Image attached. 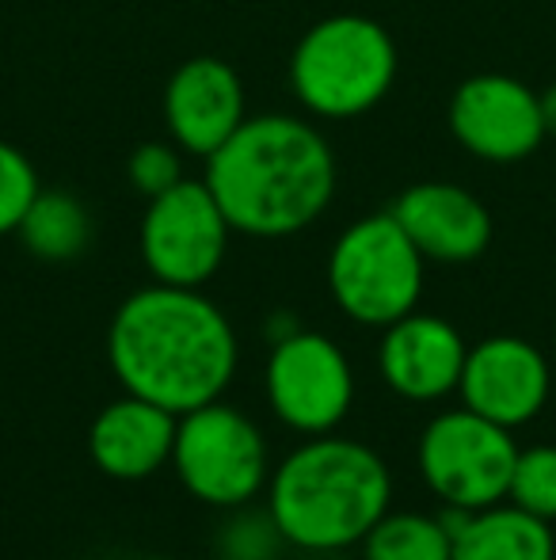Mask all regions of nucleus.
Masks as SVG:
<instances>
[{"mask_svg":"<svg viewBox=\"0 0 556 560\" xmlns=\"http://www.w3.org/2000/svg\"><path fill=\"white\" fill-rule=\"evenodd\" d=\"M229 218L222 214L206 179H184L149 199L141 218V259L164 287H206L229 252Z\"/></svg>","mask_w":556,"mask_h":560,"instance_id":"nucleus-8","label":"nucleus"},{"mask_svg":"<svg viewBox=\"0 0 556 560\" xmlns=\"http://www.w3.org/2000/svg\"><path fill=\"white\" fill-rule=\"evenodd\" d=\"M450 133L461 149L488 164H519L542 149V92L507 73H476L450 96Z\"/></svg>","mask_w":556,"mask_h":560,"instance_id":"nucleus-10","label":"nucleus"},{"mask_svg":"<svg viewBox=\"0 0 556 560\" xmlns=\"http://www.w3.org/2000/svg\"><path fill=\"white\" fill-rule=\"evenodd\" d=\"M423 259L435 264H473L492 244V214L473 191L458 184H412L389 207Z\"/></svg>","mask_w":556,"mask_h":560,"instance_id":"nucleus-14","label":"nucleus"},{"mask_svg":"<svg viewBox=\"0 0 556 560\" xmlns=\"http://www.w3.org/2000/svg\"><path fill=\"white\" fill-rule=\"evenodd\" d=\"M553 374L545 354L522 336H488L469 347L458 393L469 412L514 431L545 408Z\"/></svg>","mask_w":556,"mask_h":560,"instance_id":"nucleus-11","label":"nucleus"},{"mask_svg":"<svg viewBox=\"0 0 556 560\" xmlns=\"http://www.w3.org/2000/svg\"><path fill=\"white\" fill-rule=\"evenodd\" d=\"M38 191H43V184H38V172L27 161V153L0 141V236L20 229Z\"/></svg>","mask_w":556,"mask_h":560,"instance_id":"nucleus-20","label":"nucleus"},{"mask_svg":"<svg viewBox=\"0 0 556 560\" xmlns=\"http://www.w3.org/2000/svg\"><path fill=\"white\" fill-rule=\"evenodd\" d=\"M423 252L393 214H366L351 222L328 256L332 302L355 325L389 328L409 317L423 294Z\"/></svg>","mask_w":556,"mask_h":560,"instance_id":"nucleus-5","label":"nucleus"},{"mask_svg":"<svg viewBox=\"0 0 556 560\" xmlns=\"http://www.w3.org/2000/svg\"><path fill=\"white\" fill-rule=\"evenodd\" d=\"M268 400L286 428L301 435H332L355 400V370L335 339L294 328L271 343L263 370Z\"/></svg>","mask_w":556,"mask_h":560,"instance_id":"nucleus-9","label":"nucleus"},{"mask_svg":"<svg viewBox=\"0 0 556 560\" xmlns=\"http://www.w3.org/2000/svg\"><path fill=\"white\" fill-rule=\"evenodd\" d=\"M92 214L76 195L54 191L43 187L35 195V202L27 207L15 236L23 241V248L43 264H73L88 252L92 244Z\"/></svg>","mask_w":556,"mask_h":560,"instance_id":"nucleus-17","label":"nucleus"},{"mask_svg":"<svg viewBox=\"0 0 556 560\" xmlns=\"http://www.w3.org/2000/svg\"><path fill=\"white\" fill-rule=\"evenodd\" d=\"M171 465L179 485L210 508H248L271 480L260 428L222 400L179 416Z\"/></svg>","mask_w":556,"mask_h":560,"instance_id":"nucleus-6","label":"nucleus"},{"mask_svg":"<svg viewBox=\"0 0 556 560\" xmlns=\"http://www.w3.org/2000/svg\"><path fill=\"white\" fill-rule=\"evenodd\" d=\"M245 84L222 58H187L164 89V122L184 153L206 161L245 122Z\"/></svg>","mask_w":556,"mask_h":560,"instance_id":"nucleus-12","label":"nucleus"},{"mask_svg":"<svg viewBox=\"0 0 556 560\" xmlns=\"http://www.w3.org/2000/svg\"><path fill=\"white\" fill-rule=\"evenodd\" d=\"M107 362L127 393L187 416L229 389L237 374V332L194 287L153 282L115 310Z\"/></svg>","mask_w":556,"mask_h":560,"instance_id":"nucleus-1","label":"nucleus"},{"mask_svg":"<svg viewBox=\"0 0 556 560\" xmlns=\"http://www.w3.org/2000/svg\"><path fill=\"white\" fill-rule=\"evenodd\" d=\"M214 560H245V557H229V553H217Z\"/></svg>","mask_w":556,"mask_h":560,"instance_id":"nucleus-24","label":"nucleus"},{"mask_svg":"<svg viewBox=\"0 0 556 560\" xmlns=\"http://www.w3.org/2000/svg\"><path fill=\"white\" fill-rule=\"evenodd\" d=\"M225 546L222 553L245 557V560H275V553L286 546L279 523L271 511H240L225 523Z\"/></svg>","mask_w":556,"mask_h":560,"instance_id":"nucleus-22","label":"nucleus"},{"mask_svg":"<svg viewBox=\"0 0 556 560\" xmlns=\"http://www.w3.org/2000/svg\"><path fill=\"white\" fill-rule=\"evenodd\" d=\"M469 343L458 328L442 317L416 313L393 320L381 336L378 366L386 385L404 400L430 405L458 393L461 370H465Z\"/></svg>","mask_w":556,"mask_h":560,"instance_id":"nucleus-13","label":"nucleus"},{"mask_svg":"<svg viewBox=\"0 0 556 560\" xmlns=\"http://www.w3.org/2000/svg\"><path fill=\"white\" fill-rule=\"evenodd\" d=\"M453 538V560H556L553 523L522 508H446L438 515Z\"/></svg>","mask_w":556,"mask_h":560,"instance_id":"nucleus-16","label":"nucleus"},{"mask_svg":"<svg viewBox=\"0 0 556 560\" xmlns=\"http://www.w3.org/2000/svg\"><path fill=\"white\" fill-rule=\"evenodd\" d=\"M514 446L511 431L469 408L442 412L423 428L419 435V477L446 508L481 511L507 500L514 472Z\"/></svg>","mask_w":556,"mask_h":560,"instance_id":"nucleus-7","label":"nucleus"},{"mask_svg":"<svg viewBox=\"0 0 556 560\" xmlns=\"http://www.w3.org/2000/svg\"><path fill=\"white\" fill-rule=\"evenodd\" d=\"M542 115H545V133L556 138V84L542 92Z\"/></svg>","mask_w":556,"mask_h":560,"instance_id":"nucleus-23","label":"nucleus"},{"mask_svg":"<svg viewBox=\"0 0 556 560\" xmlns=\"http://www.w3.org/2000/svg\"><path fill=\"white\" fill-rule=\"evenodd\" d=\"M138 560H168V557H138Z\"/></svg>","mask_w":556,"mask_h":560,"instance_id":"nucleus-25","label":"nucleus"},{"mask_svg":"<svg viewBox=\"0 0 556 560\" xmlns=\"http://www.w3.org/2000/svg\"><path fill=\"white\" fill-rule=\"evenodd\" d=\"M393 503V477L366 443L312 435L268 480V511L286 546L309 553L363 546Z\"/></svg>","mask_w":556,"mask_h":560,"instance_id":"nucleus-3","label":"nucleus"},{"mask_svg":"<svg viewBox=\"0 0 556 560\" xmlns=\"http://www.w3.org/2000/svg\"><path fill=\"white\" fill-rule=\"evenodd\" d=\"M366 560H453V538L438 515L386 511L363 538Z\"/></svg>","mask_w":556,"mask_h":560,"instance_id":"nucleus-18","label":"nucleus"},{"mask_svg":"<svg viewBox=\"0 0 556 560\" xmlns=\"http://www.w3.org/2000/svg\"><path fill=\"white\" fill-rule=\"evenodd\" d=\"M176 428V412L127 393L96 416L88 431V454L96 469L111 480H145L171 465Z\"/></svg>","mask_w":556,"mask_h":560,"instance_id":"nucleus-15","label":"nucleus"},{"mask_svg":"<svg viewBox=\"0 0 556 560\" xmlns=\"http://www.w3.org/2000/svg\"><path fill=\"white\" fill-rule=\"evenodd\" d=\"M127 176L138 187V195H145V202L156 199L187 179L184 149L176 141H141L127 161Z\"/></svg>","mask_w":556,"mask_h":560,"instance_id":"nucleus-21","label":"nucleus"},{"mask_svg":"<svg viewBox=\"0 0 556 560\" xmlns=\"http://www.w3.org/2000/svg\"><path fill=\"white\" fill-rule=\"evenodd\" d=\"M507 500L545 523H556V446L519 450Z\"/></svg>","mask_w":556,"mask_h":560,"instance_id":"nucleus-19","label":"nucleus"},{"mask_svg":"<svg viewBox=\"0 0 556 560\" xmlns=\"http://www.w3.org/2000/svg\"><path fill=\"white\" fill-rule=\"evenodd\" d=\"M397 81V43L370 15L312 23L289 58V89L317 118H355L378 107Z\"/></svg>","mask_w":556,"mask_h":560,"instance_id":"nucleus-4","label":"nucleus"},{"mask_svg":"<svg viewBox=\"0 0 556 560\" xmlns=\"http://www.w3.org/2000/svg\"><path fill=\"white\" fill-rule=\"evenodd\" d=\"M214 191L233 233L294 236L328 210L335 195V156L328 138L297 115H256L206 156Z\"/></svg>","mask_w":556,"mask_h":560,"instance_id":"nucleus-2","label":"nucleus"}]
</instances>
